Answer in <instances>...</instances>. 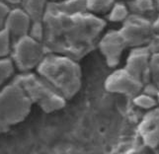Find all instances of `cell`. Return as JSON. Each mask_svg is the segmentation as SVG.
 Segmentation results:
<instances>
[{"label":"cell","mask_w":159,"mask_h":154,"mask_svg":"<svg viewBox=\"0 0 159 154\" xmlns=\"http://www.w3.org/2000/svg\"><path fill=\"white\" fill-rule=\"evenodd\" d=\"M43 25L45 49L76 60L84 57L98 43L106 22L89 12L65 13L50 1Z\"/></svg>","instance_id":"1"},{"label":"cell","mask_w":159,"mask_h":154,"mask_svg":"<svg viewBox=\"0 0 159 154\" xmlns=\"http://www.w3.org/2000/svg\"><path fill=\"white\" fill-rule=\"evenodd\" d=\"M38 71L57 92L69 95L79 86L80 69L77 62L62 54L52 53L45 57L38 66Z\"/></svg>","instance_id":"2"},{"label":"cell","mask_w":159,"mask_h":154,"mask_svg":"<svg viewBox=\"0 0 159 154\" xmlns=\"http://www.w3.org/2000/svg\"><path fill=\"white\" fill-rule=\"evenodd\" d=\"M30 108V98L18 83L11 84L0 92V129L20 122Z\"/></svg>","instance_id":"3"},{"label":"cell","mask_w":159,"mask_h":154,"mask_svg":"<svg viewBox=\"0 0 159 154\" xmlns=\"http://www.w3.org/2000/svg\"><path fill=\"white\" fill-rule=\"evenodd\" d=\"M119 31L128 47L134 48L147 47L155 35L152 27V20L148 17L134 14L129 16Z\"/></svg>","instance_id":"4"},{"label":"cell","mask_w":159,"mask_h":154,"mask_svg":"<svg viewBox=\"0 0 159 154\" xmlns=\"http://www.w3.org/2000/svg\"><path fill=\"white\" fill-rule=\"evenodd\" d=\"M18 83L23 88L28 97L39 102L48 110L57 109L60 105V98L57 92L48 83L33 74H26L19 78Z\"/></svg>","instance_id":"5"},{"label":"cell","mask_w":159,"mask_h":154,"mask_svg":"<svg viewBox=\"0 0 159 154\" xmlns=\"http://www.w3.org/2000/svg\"><path fill=\"white\" fill-rule=\"evenodd\" d=\"M43 49L45 48L40 41L27 35L16 41L13 52L14 60L21 70L32 69L39 66L43 60Z\"/></svg>","instance_id":"6"},{"label":"cell","mask_w":159,"mask_h":154,"mask_svg":"<svg viewBox=\"0 0 159 154\" xmlns=\"http://www.w3.org/2000/svg\"><path fill=\"white\" fill-rule=\"evenodd\" d=\"M98 45L101 52L110 65L118 64L124 49L128 48V45L125 43L119 30L109 31L104 34L100 38Z\"/></svg>","instance_id":"7"},{"label":"cell","mask_w":159,"mask_h":154,"mask_svg":"<svg viewBox=\"0 0 159 154\" xmlns=\"http://www.w3.org/2000/svg\"><path fill=\"white\" fill-rule=\"evenodd\" d=\"M150 57L151 53L146 47L134 48L128 58L127 71L139 81L149 74Z\"/></svg>","instance_id":"8"},{"label":"cell","mask_w":159,"mask_h":154,"mask_svg":"<svg viewBox=\"0 0 159 154\" xmlns=\"http://www.w3.org/2000/svg\"><path fill=\"white\" fill-rule=\"evenodd\" d=\"M32 24L33 21L30 16L22 8H16L10 10L4 28L9 32L11 37L15 38L17 41L18 38L28 35Z\"/></svg>","instance_id":"9"},{"label":"cell","mask_w":159,"mask_h":154,"mask_svg":"<svg viewBox=\"0 0 159 154\" xmlns=\"http://www.w3.org/2000/svg\"><path fill=\"white\" fill-rule=\"evenodd\" d=\"M48 0H22V9L30 16L33 22H42Z\"/></svg>","instance_id":"10"},{"label":"cell","mask_w":159,"mask_h":154,"mask_svg":"<svg viewBox=\"0 0 159 154\" xmlns=\"http://www.w3.org/2000/svg\"><path fill=\"white\" fill-rule=\"evenodd\" d=\"M130 14L147 17V15L156 11L154 0H130L128 3Z\"/></svg>","instance_id":"11"},{"label":"cell","mask_w":159,"mask_h":154,"mask_svg":"<svg viewBox=\"0 0 159 154\" xmlns=\"http://www.w3.org/2000/svg\"><path fill=\"white\" fill-rule=\"evenodd\" d=\"M57 9L65 13L75 14L87 12L86 0H60V1H52Z\"/></svg>","instance_id":"12"},{"label":"cell","mask_w":159,"mask_h":154,"mask_svg":"<svg viewBox=\"0 0 159 154\" xmlns=\"http://www.w3.org/2000/svg\"><path fill=\"white\" fill-rule=\"evenodd\" d=\"M115 3V0H86V9L87 12L99 16L108 14Z\"/></svg>","instance_id":"13"},{"label":"cell","mask_w":159,"mask_h":154,"mask_svg":"<svg viewBox=\"0 0 159 154\" xmlns=\"http://www.w3.org/2000/svg\"><path fill=\"white\" fill-rule=\"evenodd\" d=\"M108 15V20L113 23H124L130 15L128 4L122 2H116L112 9L110 10Z\"/></svg>","instance_id":"14"},{"label":"cell","mask_w":159,"mask_h":154,"mask_svg":"<svg viewBox=\"0 0 159 154\" xmlns=\"http://www.w3.org/2000/svg\"><path fill=\"white\" fill-rule=\"evenodd\" d=\"M10 41L11 36L9 32L3 28L0 30V58L7 56L10 51Z\"/></svg>","instance_id":"15"},{"label":"cell","mask_w":159,"mask_h":154,"mask_svg":"<svg viewBox=\"0 0 159 154\" xmlns=\"http://www.w3.org/2000/svg\"><path fill=\"white\" fill-rule=\"evenodd\" d=\"M13 72V63L8 59H0V85Z\"/></svg>","instance_id":"16"},{"label":"cell","mask_w":159,"mask_h":154,"mask_svg":"<svg viewBox=\"0 0 159 154\" xmlns=\"http://www.w3.org/2000/svg\"><path fill=\"white\" fill-rule=\"evenodd\" d=\"M149 74L155 83L159 85V53L151 54Z\"/></svg>","instance_id":"17"},{"label":"cell","mask_w":159,"mask_h":154,"mask_svg":"<svg viewBox=\"0 0 159 154\" xmlns=\"http://www.w3.org/2000/svg\"><path fill=\"white\" fill-rule=\"evenodd\" d=\"M9 12H10L9 7L4 2L0 1V30H2L4 28L5 22H6Z\"/></svg>","instance_id":"18"},{"label":"cell","mask_w":159,"mask_h":154,"mask_svg":"<svg viewBox=\"0 0 159 154\" xmlns=\"http://www.w3.org/2000/svg\"><path fill=\"white\" fill-rule=\"evenodd\" d=\"M148 48L151 54L159 53V35H154L152 38V40L148 43V46L146 47Z\"/></svg>","instance_id":"19"},{"label":"cell","mask_w":159,"mask_h":154,"mask_svg":"<svg viewBox=\"0 0 159 154\" xmlns=\"http://www.w3.org/2000/svg\"><path fill=\"white\" fill-rule=\"evenodd\" d=\"M152 27H153V31H154V34L159 35V15L154 20H152Z\"/></svg>","instance_id":"20"},{"label":"cell","mask_w":159,"mask_h":154,"mask_svg":"<svg viewBox=\"0 0 159 154\" xmlns=\"http://www.w3.org/2000/svg\"><path fill=\"white\" fill-rule=\"evenodd\" d=\"M4 1L12 5H17V4H21L22 0H4Z\"/></svg>","instance_id":"21"},{"label":"cell","mask_w":159,"mask_h":154,"mask_svg":"<svg viewBox=\"0 0 159 154\" xmlns=\"http://www.w3.org/2000/svg\"><path fill=\"white\" fill-rule=\"evenodd\" d=\"M155 2V6H156V10L159 11V0H154Z\"/></svg>","instance_id":"22"},{"label":"cell","mask_w":159,"mask_h":154,"mask_svg":"<svg viewBox=\"0 0 159 154\" xmlns=\"http://www.w3.org/2000/svg\"><path fill=\"white\" fill-rule=\"evenodd\" d=\"M48 1H57V0H48Z\"/></svg>","instance_id":"23"},{"label":"cell","mask_w":159,"mask_h":154,"mask_svg":"<svg viewBox=\"0 0 159 154\" xmlns=\"http://www.w3.org/2000/svg\"><path fill=\"white\" fill-rule=\"evenodd\" d=\"M127 1H130V0H127Z\"/></svg>","instance_id":"24"}]
</instances>
